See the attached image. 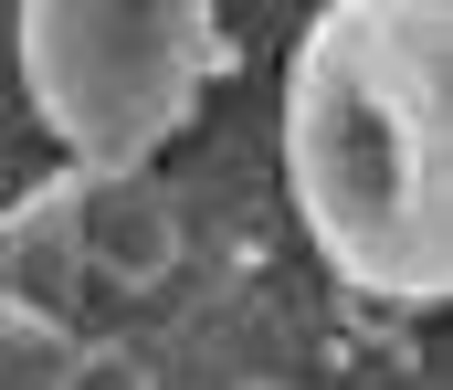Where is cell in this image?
<instances>
[{
	"label": "cell",
	"instance_id": "7a4b0ae2",
	"mask_svg": "<svg viewBox=\"0 0 453 390\" xmlns=\"http://www.w3.org/2000/svg\"><path fill=\"white\" fill-rule=\"evenodd\" d=\"M201 64H211L201 0H21L32 117L106 180H137L190 127Z\"/></svg>",
	"mask_w": 453,
	"mask_h": 390
},
{
	"label": "cell",
	"instance_id": "3957f363",
	"mask_svg": "<svg viewBox=\"0 0 453 390\" xmlns=\"http://www.w3.org/2000/svg\"><path fill=\"white\" fill-rule=\"evenodd\" d=\"M85 370V338L42 306V295H21V285H0V390H53Z\"/></svg>",
	"mask_w": 453,
	"mask_h": 390
},
{
	"label": "cell",
	"instance_id": "6da1fadb",
	"mask_svg": "<svg viewBox=\"0 0 453 390\" xmlns=\"http://www.w3.org/2000/svg\"><path fill=\"white\" fill-rule=\"evenodd\" d=\"M285 190L358 306L453 285V0H327L285 64Z\"/></svg>",
	"mask_w": 453,
	"mask_h": 390
}]
</instances>
